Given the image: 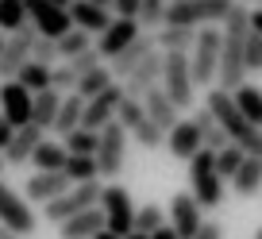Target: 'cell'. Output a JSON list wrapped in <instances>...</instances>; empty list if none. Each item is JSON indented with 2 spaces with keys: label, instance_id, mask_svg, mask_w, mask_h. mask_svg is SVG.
<instances>
[{
  "label": "cell",
  "instance_id": "f35d334b",
  "mask_svg": "<svg viewBox=\"0 0 262 239\" xmlns=\"http://www.w3.org/2000/svg\"><path fill=\"white\" fill-rule=\"evenodd\" d=\"M74 85H77V74L66 62H54L50 66V89H58V93H74Z\"/></svg>",
  "mask_w": 262,
  "mask_h": 239
},
{
  "label": "cell",
  "instance_id": "1f68e13d",
  "mask_svg": "<svg viewBox=\"0 0 262 239\" xmlns=\"http://www.w3.org/2000/svg\"><path fill=\"white\" fill-rule=\"evenodd\" d=\"M108 85H112V74H108V66L100 62V66H93L89 74H81V77H77L74 93H77V97H85V100H89V97H97L100 89H108Z\"/></svg>",
  "mask_w": 262,
  "mask_h": 239
},
{
  "label": "cell",
  "instance_id": "d590c367",
  "mask_svg": "<svg viewBox=\"0 0 262 239\" xmlns=\"http://www.w3.org/2000/svg\"><path fill=\"white\" fill-rule=\"evenodd\" d=\"M162 12H166V0H139V12H135V24L143 31H155L162 24Z\"/></svg>",
  "mask_w": 262,
  "mask_h": 239
},
{
  "label": "cell",
  "instance_id": "4316f807",
  "mask_svg": "<svg viewBox=\"0 0 262 239\" xmlns=\"http://www.w3.org/2000/svg\"><path fill=\"white\" fill-rule=\"evenodd\" d=\"M231 100H235V108L243 112L247 124H254V127L262 124V89H254L251 81H243V85L231 89Z\"/></svg>",
  "mask_w": 262,
  "mask_h": 239
},
{
  "label": "cell",
  "instance_id": "9c48e42d",
  "mask_svg": "<svg viewBox=\"0 0 262 239\" xmlns=\"http://www.w3.org/2000/svg\"><path fill=\"white\" fill-rule=\"evenodd\" d=\"M0 224L4 228H12L19 239L35 235V228H39V216H35V208L24 201V193H16L4 178H0Z\"/></svg>",
  "mask_w": 262,
  "mask_h": 239
},
{
  "label": "cell",
  "instance_id": "681fc988",
  "mask_svg": "<svg viewBox=\"0 0 262 239\" xmlns=\"http://www.w3.org/2000/svg\"><path fill=\"white\" fill-rule=\"evenodd\" d=\"M89 4H97V8H108V4H112V0H89Z\"/></svg>",
  "mask_w": 262,
  "mask_h": 239
},
{
  "label": "cell",
  "instance_id": "6da1fadb",
  "mask_svg": "<svg viewBox=\"0 0 262 239\" xmlns=\"http://www.w3.org/2000/svg\"><path fill=\"white\" fill-rule=\"evenodd\" d=\"M205 97H208L205 108H208V116L216 120V127H220V132L228 135L231 143H239L247 155H262V127L247 124L243 112H239L235 100H231V93H224V89H216V85H208Z\"/></svg>",
  "mask_w": 262,
  "mask_h": 239
},
{
  "label": "cell",
  "instance_id": "ee69618b",
  "mask_svg": "<svg viewBox=\"0 0 262 239\" xmlns=\"http://www.w3.org/2000/svg\"><path fill=\"white\" fill-rule=\"evenodd\" d=\"M150 239H181V235L170 228V224H162V228H155V231H150Z\"/></svg>",
  "mask_w": 262,
  "mask_h": 239
},
{
  "label": "cell",
  "instance_id": "52a82bcc",
  "mask_svg": "<svg viewBox=\"0 0 262 239\" xmlns=\"http://www.w3.org/2000/svg\"><path fill=\"white\" fill-rule=\"evenodd\" d=\"M97 208H100V216H104V228L116 231V235H123V231L135 228V201H131V193L123 189L120 182L100 185Z\"/></svg>",
  "mask_w": 262,
  "mask_h": 239
},
{
  "label": "cell",
  "instance_id": "f907efd6",
  "mask_svg": "<svg viewBox=\"0 0 262 239\" xmlns=\"http://www.w3.org/2000/svg\"><path fill=\"white\" fill-rule=\"evenodd\" d=\"M4 170H8V162H4V155H0V178H4Z\"/></svg>",
  "mask_w": 262,
  "mask_h": 239
},
{
  "label": "cell",
  "instance_id": "83f0119b",
  "mask_svg": "<svg viewBox=\"0 0 262 239\" xmlns=\"http://www.w3.org/2000/svg\"><path fill=\"white\" fill-rule=\"evenodd\" d=\"M27 162H31L35 170H62L66 147H62V143H50L47 135H42V139L35 143V150H31V158H27Z\"/></svg>",
  "mask_w": 262,
  "mask_h": 239
},
{
  "label": "cell",
  "instance_id": "f546056e",
  "mask_svg": "<svg viewBox=\"0 0 262 239\" xmlns=\"http://www.w3.org/2000/svg\"><path fill=\"white\" fill-rule=\"evenodd\" d=\"M16 81L24 85L27 93H39L50 85V66H42V62H35V58H27L24 66L16 70Z\"/></svg>",
  "mask_w": 262,
  "mask_h": 239
},
{
  "label": "cell",
  "instance_id": "f5cc1de1",
  "mask_svg": "<svg viewBox=\"0 0 262 239\" xmlns=\"http://www.w3.org/2000/svg\"><path fill=\"white\" fill-rule=\"evenodd\" d=\"M50 4H70V0H50Z\"/></svg>",
  "mask_w": 262,
  "mask_h": 239
},
{
  "label": "cell",
  "instance_id": "74e56055",
  "mask_svg": "<svg viewBox=\"0 0 262 239\" xmlns=\"http://www.w3.org/2000/svg\"><path fill=\"white\" fill-rule=\"evenodd\" d=\"M243 70L247 74L262 70V31H247V39H243Z\"/></svg>",
  "mask_w": 262,
  "mask_h": 239
},
{
  "label": "cell",
  "instance_id": "db71d44e",
  "mask_svg": "<svg viewBox=\"0 0 262 239\" xmlns=\"http://www.w3.org/2000/svg\"><path fill=\"white\" fill-rule=\"evenodd\" d=\"M0 47H4V31H0Z\"/></svg>",
  "mask_w": 262,
  "mask_h": 239
},
{
  "label": "cell",
  "instance_id": "4fadbf2b",
  "mask_svg": "<svg viewBox=\"0 0 262 239\" xmlns=\"http://www.w3.org/2000/svg\"><path fill=\"white\" fill-rule=\"evenodd\" d=\"M139 31H143V27L135 24V19H120V16H116V19H108V27L100 35H93V50L108 62V58H116Z\"/></svg>",
  "mask_w": 262,
  "mask_h": 239
},
{
  "label": "cell",
  "instance_id": "30bf717a",
  "mask_svg": "<svg viewBox=\"0 0 262 239\" xmlns=\"http://www.w3.org/2000/svg\"><path fill=\"white\" fill-rule=\"evenodd\" d=\"M24 16L35 27V35H47V39H58L74 27L66 16V4H50V0H24Z\"/></svg>",
  "mask_w": 262,
  "mask_h": 239
},
{
  "label": "cell",
  "instance_id": "8fae6325",
  "mask_svg": "<svg viewBox=\"0 0 262 239\" xmlns=\"http://www.w3.org/2000/svg\"><path fill=\"white\" fill-rule=\"evenodd\" d=\"M31 42H35V27L24 24L12 35H4V47H0V81L16 77V70L31 58Z\"/></svg>",
  "mask_w": 262,
  "mask_h": 239
},
{
  "label": "cell",
  "instance_id": "f6af8a7d",
  "mask_svg": "<svg viewBox=\"0 0 262 239\" xmlns=\"http://www.w3.org/2000/svg\"><path fill=\"white\" fill-rule=\"evenodd\" d=\"M12 132H16V127H12L8 120H4V116H0V150H4V143L12 139Z\"/></svg>",
  "mask_w": 262,
  "mask_h": 239
},
{
  "label": "cell",
  "instance_id": "ac0fdd59",
  "mask_svg": "<svg viewBox=\"0 0 262 239\" xmlns=\"http://www.w3.org/2000/svg\"><path fill=\"white\" fill-rule=\"evenodd\" d=\"M166 224H170L181 239H189L201 224H205V212L196 208V201L189 197V193H178V197L170 201V216H166Z\"/></svg>",
  "mask_w": 262,
  "mask_h": 239
},
{
  "label": "cell",
  "instance_id": "ab89813d",
  "mask_svg": "<svg viewBox=\"0 0 262 239\" xmlns=\"http://www.w3.org/2000/svg\"><path fill=\"white\" fill-rule=\"evenodd\" d=\"M31 58H35V62H42V66H54V62H58L54 39H47V35H35V42H31Z\"/></svg>",
  "mask_w": 262,
  "mask_h": 239
},
{
  "label": "cell",
  "instance_id": "b9f144b4",
  "mask_svg": "<svg viewBox=\"0 0 262 239\" xmlns=\"http://www.w3.org/2000/svg\"><path fill=\"white\" fill-rule=\"evenodd\" d=\"M108 12H116L120 19H135V12H139V0H112V4H108Z\"/></svg>",
  "mask_w": 262,
  "mask_h": 239
},
{
  "label": "cell",
  "instance_id": "d4e9b609",
  "mask_svg": "<svg viewBox=\"0 0 262 239\" xmlns=\"http://www.w3.org/2000/svg\"><path fill=\"white\" fill-rule=\"evenodd\" d=\"M58 100H62V93L58 89H39V93H31V120L27 124H35V127H42L47 132L50 124H54V112H58Z\"/></svg>",
  "mask_w": 262,
  "mask_h": 239
},
{
  "label": "cell",
  "instance_id": "4dcf8cb0",
  "mask_svg": "<svg viewBox=\"0 0 262 239\" xmlns=\"http://www.w3.org/2000/svg\"><path fill=\"white\" fill-rule=\"evenodd\" d=\"M89 47H93V35H89V31H77V27H70L66 35H58V39H54L58 62H66V58L81 54V50H89Z\"/></svg>",
  "mask_w": 262,
  "mask_h": 239
},
{
  "label": "cell",
  "instance_id": "7c38bea8",
  "mask_svg": "<svg viewBox=\"0 0 262 239\" xmlns=\"http://www.w3.org/2000/svg\"><path fill=\"white\" fill-rule=\"evenodd\" d=\"M120 100H123V85L112 81L108 89H100L97 97L85 100V108H81V124H77V127H89V132L104 127L108 120H116V108H120Z\"/></svg>",
  "mask_w": 262,
  "mask_h": 239
},
{
  "label": "cell",
  "instance_id": "8992f818",
  "mask_svg": "<svg viewBox=\"0 0 262 239\" xmlns=\"http://www.w3.org/2000/svg\"><path fill=\"white\" fill-rule=\"evenodd\" d=\"M231 0H185V4H166L162 12V24L173 27H208V24H220L228 16Z\"/></svg>",
  "mask_w": 262,
  "mask_h": 239
},
{
  "label": "cell",
  "instance_id": "8d00e7d4",
  "mask_svg": "<svg viewBox=\"0 0 262 239\" xmlns=\"http://www.w3.org/2000/svg\"><path fill=\"white\" fill-rule=\"evenodd\" d=\"M166 224V212H162V205H139L135 208V231H155V228H162Z\"/></svg>",
  "mask_w": 262,
  "mask_h": 239
},
{
  "label": "cell",
  "instance_id": "7a4b0ae2",
  "mask_svg": "<svg viewBox=\"0 0 262 239\" xmlns=\"http://www.w3.org/2000/svg\"><path fill=\"white\" fill-rule=\"evenodd\" d=\"M189 162V197L196 201V208L201 212H212V208H220L224 205V178L212 170V150H196V155H189L185 158Z\"/></svg>",
  "mask_w": 262,
  "mask_h": 239
},
{
  "label": "cell",
  "instance_id": "5b68a950",
  "mask_svg": "<svg viewBox=\"0 0 262 239\" xmlns=\"http://www.w3.org/2000/svg\"><path fill=\"white\" fill-rule=\"evenodd\" d=\"M93 158H97V173H100V178H108V182H116V178L123 173L127 132H123L116 120H108L104 127H97V150H93Z\"/></svg>",
  "mask_w": 262,
  "mask_h": 239
},
{
  "label": "cell",
  "instance_id": "d6986e66",
  "mask_svg": "<svg viewBox=\"0 0 262 239\" xmlns=\"http://www.w3.org/2000/svg\"><path fill=\"white\" fill-rule=\"evenodd\" d=\"M139 104H143V112H147V120H150V124H155L162 135L170 132V127L178 124V120H181V116H178V108L170 104V97H166V93L158 89V85L143 93V97H139Z\"/></svg>",
  "mask_w": 262,
  "mask_h": 239
},
{
  "label": "cell",
  "instance_id": "ffe728a7",
  "mask_svg": "<svg viewBox=\"0 0 262 239\" xmlns=\"http://www.w3.org/2000/svg\"><path fill=\"white\" fill-rule=\"evenodd\" d=\"M42 127H35V124H24V127H16V132H12V139L4 143V150H0V155H4V162L8 166H24L27 158H31V150H35V143L42 139Z\"/></svg>",
  "mask_w": 262,
  "mask_h": 239
},
{
  "label": "cell",
  "instance_id": "c3c4849f",
  "mask_svg": "<svg viewBox=\"0 0 262 239\" xmlns=\"http://www.w3.org/2000/svg\"><path fill=\"white\" fill-rule=\"evenodd\" d=\"M0 239H19V235H16L12 228H4V224H0Z\"/></svg>",
  "mask_w": 262,
  "mask_h": 239
},
{
  "label": "cell",
  "instance_id": "836d02e7",
  "mask_svg": "<svg viewBox=\"0 0 262 239\" xmlns=\"http://www.w3.org/2000/svg\"><path fill=\"white\" fill-rule=\"evenodd\" d=\"M62 147H66V155H93V150H97V132L74 127V132L62 135Z\"/></svg>",
  "mask_w": 262,
  "mask_h": 239
},
{
  "label": "cell",
  "instance_id": "603a6c76",
  "mask_svg": "<svg viewBox=\"0 0 262 239\" xmlns=\"http://www.w3.org/2000/svg\"><path fill=\"white\" fill-rule=\"evenodd\" d=\"M228 182L239 197H254L262 189V155H243V162L235 166V173H231Z\"/></svg>",
  "mask_w": 262,
  "mask_h": 239
},
{
  "label": "cell",
  "instance_id": "3957f363",
  "mask_svg": "<svg viewBox=\"0 0 262 239\" xmlns=\"http://www.w3.org/2000/svg\"><path fill=\"white\" fill-rule=\"evenodd\" d=\"M189 77H193L196 89H208L216 81V58H220V27H196L193 47H189Z\"/></svg>",
  "mask_w": 262,
  "mask_h": 239
},
{
  "label": "cell",
  "instance_id": "44dd1931",
  "mask_svg": "<svg viewBox=\"0 0 262 239\" xmlns=\"http://www.w3.org/2000/svg\"><path fill=\"white\" fill-rule=\"evenodd\" d=\"M66 16H70V24L77 27V31H89V35H100L108 27V8H97V4H89V0H70L66 4Z\"/></svg>",
  "mask_w": 262,
  "mask_h": 239
},
{
  "label": "cell",
  "instance_id": "9a60e30c",
  "mask_svg": "<svg viewBox=\"0 0 262 239\" xmlns=\"http://www.w3.org/2000/svg\"><path fill=\"white\" fill-rule=\"evenodd\" d=\"M150 50H155V35H150V31H139L116 58H108V74H112V81H123V77H127L131 70H135L143 58L150 54Z\"/></svg>",
  "mask_w": 262,
  "mask_h": 239
},
{
  "label": "cell",
  "instance_id": "816d5d0a",
  "mask_svg": "<svg viewBox=\"0 0 262 239\" xmlns=\"http://www.w3.org/2000/svg\"><path fill=\"white\" fill-rule=\"evenodd\" d=\"M166 4H185V0H166Z\"/></svg>",
  "mask_w": 262,
  "mask_h": 239
},
{
  "label": "cell",
  "instance_id": "60d3db41",
  "mask_svg": "<svg viewBox=\"0 0 262 239\" xmlns=\"http://www.w3.org/2000/svg\"><path fill=\"white\" fill-rule=\"evenodd\" d=\"M100 62H104V58H100L93 47H89V50H81V54H74V58H66V66L74 70L77 77H81V74H89V70H93V66H100Z\"/></svg>",
  "mask_w": 262,
  "mask_h": 239
},
{
  "label": "cell",
  "instance_id": "484cf974",
  "mask_svg": "<svg viewBox=\"0 0 262 239\" xmlns=\"http://www.w3.org/2000/svg\"><path fill=\"white\" fill-rule=\"evenodd\" d=\"M81 108H85V97H77V93H62V100H58V112H54V132L66 135L74 132L77 124H81Z\"/></svg>",
  "mask_w": 262,
  "mask_h": 239
},
{
  "label": "cell",
  "instance_id": "e0dca14e",
  "mask_svg": "<svg viewBox=\"0 0 262 239\" xmlns=\"http://www.w3.org/2000/svg\"><path fill=\"white\" fill-rule=\"evenodd\" d=\"M66 185H70V178H66L62 170H35L31 178H27V185H24V201L27 205H47Z\"/></svg>",
  "mask_w": 262,
  "mask_h": 239
},
{
  "label": "cell",
  "instance_id": "ba28073f",
  "mask_svg": "<svg viewBox=\"0 0 262 239\" xmlns=\"http://www.w3.org/2000/svg\"><path fill=\"white\" fill-rule=\"evenodd\" d=\"M97 197H100V182H77V185H66L58 197H50L47 205H42V212H47L50 224H62V220H70V216L93 208Z\"/></svg>",
  "mask_w": 262,
  "mask_h": 239
},
{
  "label": "cell",
  "instance_id": "5bb4252c",
  "mask_svg": "<svg viewBox=\"0 0 262 239\" xmlns=\"http://www.w3.org/2000/svg\"><path fill=\"white\" fill-rule=\"evenodd\" d=\"M0 116H4L12 127H24L27 120H31V93H27L16 77L0 81Z\"/></svg>",
  "mask_w": 262,
  "mask_h": 239
},
{
  "label": "cell",
  "instance_id": "2e32d148",
  "mask_svg": "<svg viewBox=\"0 0 262 239\" xmlns=\"http://www.w3.org/2000/svg\"><path fill=\"white\" fill-rule=\"evenodd\" d=\"M158 77H162V54H158V50H150L139 66H135V70L120 81V85H123V97L139 100L147 89H155V85H158Z\"/></svg>",
  "mask_w": 262,
  "mask_h": 239
},
{
  "label": "cell",
  "instance_id": "cb8c5ba5",
  "mask_svg": "<svg viewBox=\"0 0 262 239\" xmlns=\"http://www.w3.org/2000/svg\"><path fill=\"white\" fill-rule=\"evenodd\" d=\"M100 228H104V216H100V208L93 205V208H85V212H77V216H70V220L58 224V235L62 239H93Z\"/></svg>",
  "mask_w": 262,
  "mask_h": 239
},
{
  "label": "cell",
  "instance_id": "f1b7e54d",
  "mask_svg": "<svg viewBox=\"0 0 262 239\" xmlns=\"http://www.w3.org/2000/svg\"><path fill=\"white\" fill-rule=\"evenodd\" d=\"M62 173L70 178V185H77V182H100V173H97V158H93V155H66Z\"/></svg>",
  "mask_w": 262,
  "mask_h": 239
},
{
  "label": "cell",
  "instance_id": "7bdbcfd3",
  "mask_svg": "<svg viewBox=\"0 0 262 239\" xmlns=\"http://www.w3.org/2000/svg\"><path fill=\"white\" fill-rule=\"evenodd\" d=\"M189 239H224V228H220L216 220H205V224H201V228H196Z\"/></svg>",
  "mask_w": 262,
  "mask_h": 239
},
{
  "label": "cell",
  "instance_id": "7dc6e473",
  "mask_svg": "<svg viewBox=\"0 0 262 239\" xmlns=\"http://www.w3.org/2000/svg\"><path fill=\"white\" fill-rule=\"evenodd\" d=\"M93 239H120V235H116V231H108V228H100V231H97Z\"/></svg>",
  "mask_w": 262,
  "mask_h": 239
},
{
  "label": "cell",
  "instance_id": "d6a6232c",
  "mask_svg": "<svg viewBox=\"0 0 262 239\" xmlns=\"http://www.w3.org/2000/svg\"><path fill=\"white\" fill-rule=\"evenodd\" d=\"M243 155H247V150H243V147H239V143H224V147H220V150H212V170H216V173H220L224 182H228L231 173H235V166H239V162H243Z\"/></svg>",
  "mask_w": 262,
  "mask_h": 239
},
{
  "label": "cell",
  "instance_id": "7402d4cb",
  "mask_svg": "<svg viewBox=\"0 0 262 239\" xmlns=\"http://www.w3.org/2000/svg\"><path fill=\"white\" fill-rule=\"evenodd\" d=\"M162 143L170 147L173 158H189V155H196V150H201V132H196L193 120H178V124L162 135Z\"/></svg>",
  "mask_w": 262,
  "mask_h": 239
},
{
  "label": "cell",
  "instance_id": "e575fe53",
  "mask_svg": "<svg viewBox=\"0 0 262 239\" xmlns=\"http://www.w3.org/2000/svg\"><path fill=\"white\" fill-rule=\"evenodd\" d=\"M27 16H24V0H0V31L12 35L16 27H24Z\"/></svg>",
  "mask_w": 262,
  "mask_h": 239
},
{
  "label": "cell",
  "instance_id": "bcb514c9",
  "mask_svg": "<svg viewBox=\"0 0 262 239\" xmlns=\"http://www.w3.org/2000/svg\"><path fill=\"white\" fill-rule=\"evenodd\" d=\"M120 239H150V235H147V231H135V228H131V231H123Z\"/></svg>",
  "mask_w": 262,
  "mask_h": 239
},
{
  "label": "cell",
  "instance_id": "277c9868",
  "mask_svg": "<svg viewBox=\"0 0 262 239\" xmlns=\"http://www.w3.org/2000/svg\"><path fill=\"white\" fill-rule=\"evenodd\" d=\"M158 54H162V50H158ZM158 89L170 97V104L178 108V112L193 104L196 85H193V77H189V58L185 54H178V50L162 54V77H158Z\"/></svg>",
  "mask_w": 262,
  "mask_h": 239
}]
</instances>
